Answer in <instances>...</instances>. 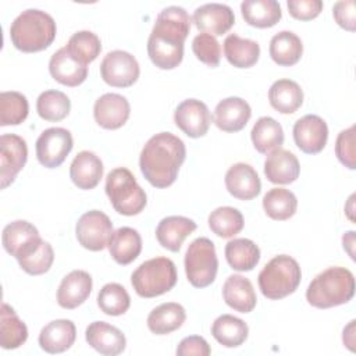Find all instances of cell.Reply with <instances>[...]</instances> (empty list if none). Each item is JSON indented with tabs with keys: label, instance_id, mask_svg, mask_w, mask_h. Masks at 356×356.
Segmentation results:
<instances>
[{
	"label": "cell",
	"instance_id": "obj_18",
	"mask_svg": "<svg viewBox=\"0 0 356 356\" xmlns=\"http://www.w3.org/2000/svg\"><path fill=\"white\" fill-rule=\"evenodd\" d=\"M86 342L104 356H115L125 350L127 338L122 331L106 321H93L85 331Z\"/></svg>",
	"mask_w": 356,
	"mask_h": 356
},
{
	"label": "cell",
	"instance_id": "obj_22",
	"mask_svg": "<svg viewBox=\"0 0 356 356\" xmlns=\"http://www.w3.org/2000/svg\"><path fill=\"white\" fill-rule=\"evenodd\" d=\"M49 71L54 81L70 88L83 83L88 78V67L74 58L67 47L58 49L50 57Z\"/></svg>",
	"mask_w": 356,
	"mask_h": 356
},
{
	"label": "cell",
	"instance_id": "obj_32",
	"mask_svg": "<svg viewBox=\"0 0 356 356\" xmlns=\"http://www.w3.org/2000/svg\"><path fill=\"white\" fill-rule=\"evenodd\" d=\"M268 102L278 113L292 114L303 103V90L292 79H278L268 89Z\"/></svg>",
	"mask_w": 356,
	"mask_h": 356
},
{
	"label": "cell",
	"instance_id": "obj_13",
	"mask_svg": "<svg viewBox=\"0 0 356 356\" xmlns=\"http://www.w3.org/2000/svg\"><path fill=\"white\" fill-rule=\"evenodd\" d=\"M26 160L28 146L25 139L15 134L0 136V181L3 189L14 182Z\"/></svg>",
	"mask_w": 356,
	"mask_h": 356
},
{
	"label": "cell",
	"instance_id": "obj_16",
	"mask_svg": "<svg viewBox=\"0 0 356 356\" xmlns=\"http://www.w3.org/2000/svg\"><path fill=\"white\" fill-rule=\"evenodd\" d=\"M192 21L203 33L221 36L227 33L235 24V15L229 6L221 3H207L197 7Z\"/></svg>",
	"mask_w": 356,
	"mask_h": 356
},
{
	"label": "cell",
	"instance_id": "obj_30",
	"mask_svg": "<svg viewBox=\"0 0 356 356\" xmlns=\"http://www.w3.org/2000/svg\"><path fill=\"white\" fill-rule=\"evenodd\" d=\"M241 13L245 22L261 29L274 26L282 17L281 6L275 0H245Z\"/></svg>",
	"mask_w": 356,
	"mask_h": 356
},
{
	"label": "cell",
	"instance_id": "obj_25",
	"mask_svg": "<svg viewBox=\"0 0 356 356\" xmlns=\"http://www.w3.org/2000/svg\"><path fill=\"white\" fill-rule=\"evenodd\" d=\"M196 222L184 216H168L163 218L156 228L159 243L170 250L179 252L184 241L196 229Z\"/></svg>",
	"mask_w": 356,
	"mask_h": 356
},
{
	"label": "cell",
	"instance_id": "obj_10",
	"mask_svg": "<svg viewBox=\"0 0 356 356\" xmlns=\"http://www.w3.org/2000/svg\"><path fill=\"white\" fill-rule=\"evenodd\" d=\"M72 146L74 140L68 129L61 127L47 128L36 140L38 161L46 168L60 167L72 150Z\"/></svg>",
	"mask_w": 356,
	"mask_h": 356
},
{
	"label": "cell",
	"instance_id": "obj_50",
	"mask_svg": "<svg viewBox=\"0 0 356 356\" xmlns=\"http://www.w3.org/2000/svg\"><path fill=\"white\" fill-rule=\"evenodd\" d=\"M355 320H350L349 321V324L343 328V334H342V341H343V343L353 352L355 350V348H353V345H355Z\"/></svg>",
	"mask_w": 356,
	"mask_h": 356
},
{
	"label": "cell",
	"instance_id": "obj_37",
	"mask_svg": "<svg viewBox=\"0 0 356 356\" xmlns=\"http://www.w3.org/2000/svg\"><path fill=\"white\" fill-rule=\"evenodd\" d=\"M0 343L3 349H17L25 343L28 338V328L17 316L14 309L3 303L0 312Z\"/></svg>",
	"mask_w": 356,
	"mask_h": 356
},
{
	"label": "cell",
	"instance_id": "obj_33",
	"mask_svg": "<svg viewBox=\"0 0 356 356\" xmlns=\"http://www.w3.org/2000/svg\"><path fill=\"white\" fill-rule=\"evenodd\" d=\"M224 56L236 68H250L260 57V46L252 39L231 33L224 40Z\"/></svg>",
	"mask_w": 356,
	"mask_h": 356
},
{
	"label": "cell",
	"instance_id": "obj_5",
	"mask_svg": "<svg viewBox=\"0 0 356 356\" xmlns=\"http://www.w3.org/2000/svg\"><path fill=\"white\" fill-rule=\"evenodd\" d=\"M300 280V266L288 254L273 257L257 277L261 293L271 300H278L293 293L298 289Z\"/></svg>",
	"mask_w": 356,
	"mask_h": 356
},
{
	"label": "cell",
	"instance_id": "obj_15",
	"mask_svg": "<svg viewBox=\"0 0 356 356\" xmlns=\"http://www.w3.org/2000/svg\"><path fill=\"white\" fill-rule=\"evenodd\" d=\"M292 132L295 145L306 154H317L327 145V122L316 114H306L299 118L295 122Z\"/></svg>",
	"mask_w": 356,
	"mask_h": 356
},
{
	"label": "cell",
	"instance_id": "obj_20",
	"mask_svg": "<svg viewBox=\"0 0 356 356\" xmlns=\"http://www.w3.org/2000/svg\"><path fill=\"white\" fill-rule=\"evenodd\" d=\"M225 188L239 200H252L261 191V182L256 170L246 163H236L225 172Z\"/></svg>",
	"mask_w": 356,
	"mask_h": 356
},
{
	"label": "cell",
	"instance_id": "obj_41",
	"mask_svg": "<svg viewBox=\"0 0 356 356\" xmlns=\"http://www.w3.org/2000/svg\"><path fill=\"white\" fill-rule=\"evenodd\" d=\"M65 47L74 58L88 65L100 54L102 42L99 36L90 31H78L70 38Z\"/></svg>",
	"mask_w": 356,
	"mask_h": 356
},
{
	"label": "cell",
	"instance_id": "obj_27",
	"mask_svg": "<svg viewBox=\"0 0 356 356\" xmlns=\"http://www.w3.org/2000/svg\"><path fill=\"white\" fill-rule=\"evenodd\" d=\"M222 299L224 302L239 313H250L257 303L256 292L249 278L232 274L222 285Z\"/></svg>",
	"mask_w": 356,
	"mask_h": 356
},
{
	"label": "cell",
	"instance_id": "obj_45",
	"mask_svg": "<svg viewBox=\"0 0 356 356\" xmlns=\"http://www.w3.org/2000/svg\"><path fill=\"white\" fill-rule=\"evenodd\" d=\"M53 261H54L53 248L49 242L43 241L36 252H33L31 256L22 260H18V264L26 274L40 275L50 270Z\"/></svg>",
	"mask_w": 356,
	"mask_h": 356
},
{
	"label": "cell",
	"instance_id": "obj_51",
	"mask_svg": "<svg viewBox=\"0 0 356 356\" xmlns=\"http://www.w3.org/2000/svg\"><path fill=\"white\" fill-rule=\"evenodd\" d=\"M342 243H343V249L348 250L349 256L352 259H355V254H353V243H355V231H348L346 234H343L342 236Z\"/></svg>",
	"mask_w": 356,
	"mask_h": 356
},
{
	"label": "cell",
	"instance_id": "obj_46",
	"mask_svg": "<svg viewBox=\"0 0 356 356\" xmlns=\"http://www.w3.org/2000/svg\"><path fill=\"white\" fill-rule=\"evenodd\" d=\"M335 154L338 160L349 170L356 168L355 152V125L341 131L335 140Z\"/></svg>",
	"mask_w": 356,
	"mask_h": 356
},
{
	"label": "cell",
	"instance_id": "obj_42",
	"mask_svg": "<svg viewBox=\"0 0 356 356\" xmlns=\"http://www.w3.org/2000/svg\"><path fill=\"white\" fill-rule=\"evenodd\" d=\"M29 113V104L25 95L10 90L0 95V125H18L24 122Z\"/></svg>",
	"mask_w": 356,
	"mask_h": 356
},
{
	"label": "cell",
	"instance_id": "obj_47",
	"mask_svg": "<svg viewBox=\"0 0 356 356\" xmlns=\"http://www.w3.org/2000/svg\"><path fill=\"white\" fill-rule=\"evenodd\" d=\"M286 6L289 14L299 21H310L323 11L321 0H289Z\"/></svg>",
	"mask_w": 356,
	"mask_h": 356
},
{
	"label": "cell",
	"instance_id": "obj_29",
	"mask_svg": "<svg viewBox=\"0 0 356 356\" xmlns=\"http://www.w3.org/2000/svg\"><path fill=\"white\" fill-rule=\"evenodd\" d=\"M186 320V312L184 306L175 302L161 303L154 307L147 316V328L156 335H167L178 328Z\"/></svg>",
	"mask_w": 356,
	"mask_h": 356
},
{
	"label": "cell",
	"instance_id": "obj_48",
	"mask_svg": "<svg viewBox=\"0 0 356 356\" xmlns=\"http://www.w3.org/2000/svg\"><path fill=\"white\" fill-rule=\"evenodd\" d=\"M332 15L335 22L341 28L349 32H353L356 29V11L353 0L337 1L332 7Z\"/></svg>",
	"mask_w": 356,
	"mask_h": 356
},
{
	"label": "cell",
	"instance_id": "obj_39",
	"mask_svg": "<svg viewBox=\"0 0 356 356\" xmlns=\"http://www.w3.org/2000/svg\"><path fill=\"white\" fill-rule=\"evenodd\" d=\"M209 228L220 238H232L243 228L242 213L231 206H221L209 214Z\"/></svg>",
	"mask_w": 356,
	"mask_h": 356
},
{
	"label": "cell",
	"instance_id": "obj_2",
	"mask_svg": "<svg viewBox=\"0 0 356 356\" xmlns=\"http://www.w3.org/2000/svg\"><path fill=\"white\" fill-rule=\"evenodd\" d=\"M185 157L186 147L182 139L171 132H160L153 135L143 146L139 167L152 186L167 188L175 182Z\"/></svg>",
	"mask_w": 356,
	"mask_h": 356
},
{
	"label": "cell",
	"instance_id": "obj_28",
	"mask_svg": "<svg viewBox=\"0 0 356 356\" xmlns=\"http://www.w3.org/2000/svg\"><path fill=\"white\" fill-rule=\"evenodd\" d=\"M107 246L113 260L121 266H127L140 254L142 238L136 229L121 227L113 232Z\"/></svg>",
	"mask_w": 356,
	"mask_h": 356
},
{
	"label": "cell",
	"instance_id": "obj_12",
	"mask_svg": "<svg viewBox=\"0 0 356 356\" xmlns=\"http://www.w3.org/2000/svg\"><path fill=\"white\" fill-rule=\"evenodd\" d=\"M1 241L6 252L14 256L17 261L31 256L43 242L38 228L25 220H15L7 224L3 229Z\"/></svg>",
	"mask_w": 356,
	"mask_h": 356
},
{
	"label": "cell",
	"instance_id": "obj_36",
	"mask_svg": "<svg viewBox=\"0 0 356 356\" xmlns=\"http://www.w3.org/2000/svg\"><path fill=\"white\" fill-rule=\"evenodd\" d=\"M252 143L259 153L268 154L284 143V129L273 117H260L250 132Z\"/></svg>",
	"mask_w": 356,
	"mask_h": 356
},
{
	"label": "cell",
	"instance_id": "obj_11",
	"mask_svg": "<svg viewBox=\"0 0 356 356\" xmlns=\"http://www.w3.org/2000/svg\"><path fill=\"white\" fill-rule=\"evenodd\" d=\"M140 74L136 58L125 50H113L104 56L100 64L102 79L114 88L132 86Z\"/></svg>",
	"mask_w": 356,
	"mask_h": 356
},
{
	"label": "cell",
	"instance_id": "obj_40",
	"mask_svg": "<svg viewBox=\"0 0 356 356\" xmlns=\"http://www.w3.org/2000/svg\"><path fill=\"white\" fill-rule=\"evenodd\" d=\"M70 110L71 100L64 92L56 89L42 92L36 100V111L44 121H61L70 114Z\"/></svg>",
	"mask_w": 356,
	"mask_h": 356
},
{
	"label": "cell",
	"instance_id": "obj_35",
	"mask_svg": "<svg viewBox=\"0 0 356 356\" xmlns=\"http://www.w3.org/2000/svg\"><path fill=\"white\" fill-rule=\"evenodd\" d=\"M225 259L232 270L250 271L260 260L259 246L248 238H235L225 245Z\"/></svg>",
	"mask_w": 356,
	"mask_h": 356
},
{
	"label": "cell",
	"instance_id": "obj_34",
	"mask_svg": "<svg viewBox=\"0 0 356 356\" xmlns=\"http://www.w3.org/2000/svg\"><path fill=\"white\" fill-rule=\"evenodd\" d=\"M211 335L225 348H238L248 339L249 327L232 314H221L211 325Z\"/></svg>",
	"mask_w": 356,
	"mask_h": 356
},
{
	"label": "cell",
	"instance_id": "obj_38",
	"mask_svg": "<svg viewBox=\"0 0 356 356\" xmlns=\"http://www.w3.org/2000/svg\"><path fill=\"white\" fill-rule=\"evenodd\" d=\"M266 214L275 221L289 220L298 209V199L289 189L273 188L263 197Z\"/></svg>",
	"mask_w": 356,
	"mask_h": 356
},
{
	"label": "cell",
	"instance_id": "obj_4",
	"mask_svg": "<svg viewBox=\"0 0 356 356\" xmlns=\"http://www.w3.org/2000/svg\"><path fill=\"white\" fill-rule=\"evenodd\" d=\"M355 295V277L345 267H328L317 274L306 289L309 305L330 309L348 303Z\"/></svg>",
	"mask_w": 356,
	"mask_h": 356
},
{
	"label": "cell",
	"instance_id": "obj_31",
	"mask_svg": "<svg viewBox=\"0 0 356 356\" xmlns=\"http://www.w3.org/2000/svg\"><path fill=\"white\" fill-rule=\"evenodd\" d=\"M268 53L275 64L291 67L300 60L303 54V43L296 33L281 31L271 38Z\"/></svg>",
	"mask_w": 356,
	"mask_h": 356
},
{
	"label": "cell",
	"instance_id": "obj_9",
	"mask_svg": "<svg viewBox=\"0 0 356 356\" xmlns=\"http://www.w3.org/2000/svg\"><path fill=\"white\" fill-rule=\"evenodd\" d=\"M113 222L107 214L100 210L83 213L75 225V235L79 245L88 250H103L113 235Z\"/></svg>",
	"mask_w": 356,
	"mask_h": 356
},
{
	"label": "cell",
	"instance_id": "obj_3",
	"mask_svg": "<svg viewBox=\"0 0 356 356\" xmlns=\"http://www.w3.org/2000/svg\"><path fill=\"white\" fill-rule=\"evenodd\" d=\"M57 33L53 17L42 10L22 11L10 26V39L15 49L24 53H36L47 49Z\"/></svg>",
	"mask_w": 356,
	"mask_h": 356
},
{
	"label": "cell",
	"instance_id": "obj_6",
	"mask_svg": "<svg viewBox=\"0 0 356 356\" xmlns=\"http://www.w3.org/2000/svg\"><path fill=\"white\" fill-rule=\"evenodd\" d=\"M106 195L114 210L128 217L139 214L147 203L146 192L125 167L114 168L107 174Z\"/></svg>",
	"mask_w": 356,
	"mask_h": 356
},
{
	"label": "cell",
	"instance_id": "obj_8",
	"mask_svg": "<svg viewBox=\"0 0 356 356\" xmlns=\"http://www.w3.org/2000/svg\"><path fill=\"white\" fill-rule=\"evenodd\" d=\"M185 273L189 284L195 288H206L216 280L218 259L211 239L196 238L185 253Z\"/></svg>",
	"mask_w": 356,
	"mask_h": 356
},
{
	"label": "cell",
	"instance_id": "obj_21",
	"mask_svg": "<svg viewBox=\"0 0 356 356\" xmlns=\"http://www.w3.org/2000/svg\"><path fill=\"white\" fill-rule=\"evenodd\" d=\"M92 277L83 270H72L67 274L57 289V303L67 310L81 306L92 292Z\"/></svg>",
	"mask_w": 356,
	"mask_h": 356
},
{
	"label": "cell",
	"instance_id": "obj_26",
	"mask_svg": "<svg viewBox=\"0 0 356 356\" xmlns=\"http://www.w3.org/2000/svg\"><path fill=\"white\" fill-rule=\"evenodd\" d=\"M103 177L102 160L89 150L79 152L71 163L70 178L75 186L83 191L93 189Z\"/></svg>",
	"mask_w": 356,
	"mask_h": 356
},
{
	"label": "cell",
	"instance_id": "obj_43",
	"mask_svg": "<svg viewBox=\"0 0 356 356\" xmlns=\"http://www.w3.org/2000/svg\"><path fill=\"white\" fill-rule=\"evenodd\" d=\"M97 306L107 316H121L128 312L131 306V298L127 289L117 284H106L97 295Z\"/></svg>",
	"mask_w": 356,
	"mask_h": 356
},
{
	"label": "cell",
	"instance_id": "obj_49",
	"mask_svg": "<svg viewBox=\"0 0 356 356\" xmlns=\"http://www.w3.org/2000/svg\"><path fill=\"white\" fill-rule=\"evenodd\" d=\"M211 352L207 341L203 337L199 335H191L184 338L178 346L175 353L178 356H191V355H196V356H209Z\"/></svg>",
	"mask_w": 356,
	"mask_h": 356
},
{
	"label": "cell",
	"instance_id": "obj_7",
	"mask_svg": "<svg viewBox=\"0 0 356 356\" xmlns=\"http://www.w3.org/2000/svg\"><path fill=\"white\" fill-rule=\"evenodd\" d=\"M177 280L174 261L163 256L143 261L131 275V284L140 298L160 296L171 291Z\"/></svg>",
	"mask_w": 356,
	"mask_h": 356
},
{
	"label": "cell",
	"instance_id": "obj_14",
	"mask_svg": "<svg viewBox=\"0 0 356 356\" xmlns=\"http://www.w3.org/2000/svg\"><path fill=\"white\" fill-rule=\"evenodd\" d=\"M174 122L189 138H202L210 128L211 114L203 102L186 99L175 108Z\"/></svg>",
	"mask_w": 356,
	"mask_h": 356
},
{
	"label": "cell",
	"instance_id": "obj_19",
	"mask_svg": "<svg viewBox=\"0 0 356 356\" xmlns=\"http://www.w3.org/2000/svg\"><path fill=\"white\" fill-rule=\"evenodd\" d=\"M252 117V108L242 97L231 96L222 99L214 108L213 121L224 132L242 131Z\"/></svg>",
	"mask_w": 356,
	"mask_h": 356
},
{
	"label": "cell",
	"instance_id": "obj_24",
	"mask_svg": "<svg viewBox=\"0 0 356 356\" xmlns=\"http://www.w3.org/2000/svg\"><path fill=\"white\" fill-rule=\"evenodd\" d=\"M76 338V327L71 320L58 318L46 324L39 334V345L47 353L68 350Z\"/></svg>",
	"mask_w": 356,
	"mask_h": 356
},
{
	"label": "cell",
	"instance_id": "obj_17",
	"mask_svg": "<svg viewBox=\"0 0 356 356\" xmlns=\"http://www.w3.org/2000/svg\"><path fill=\"white\" fill-rule=\"evenodd\" d=\"M131 106L127 97L118 93L102 95L93 106V117L104 129H118L129 118Z\"/></svg>",
	"mask_w": 356,
	"mask_h": 356
},
{
	"label": "cell",
	"instance_id": "obj_23",
	"mask_svg": "<svg viewBox=\"0 0 356 356\" xmlns=\"http://www.w3.org/2000/svg\"><path fill=\"white\" fill-rule=\"evenodd\" d=\"M300 165L296 156L285 149H275L264 160V175L273 184L286 185L298 179Z\"/></svg>",
	"mask_w": 356,
	"mask_h": 356
},
{
	"label": "cell",
	"instance_id": "obj_1",
	"mask_svg": "<svg viewBox=\"0 0 356 356\" xmlns=\"http://www.w3.org/2000/svg\"><path fill=\"white\" fill-rule=\"evenodd\" d=\"M189 29L191 17L185 8L170 6L159 13L147 39V54L157 68L174 70L181 64Z\"/></svg>",
	"mask_w": 356,
	"mask_h": 356
},
{
	"label": "cell",
	"instance_id": "obj_44",
	"mask_svg": "<svg viewBox=\"0 0 356 356\" xmlns=\"http://www.w3.org/2000/svg\"><path fill=\"white\" fill-rule=\"evenodd\" d=\"M192 51L199 61L216 68L221 60V47L217 39L209 33H199L192 40Z\"/></svg>",
	"mask_w": 356,
	"mask_h": 356
}]
</instances>
